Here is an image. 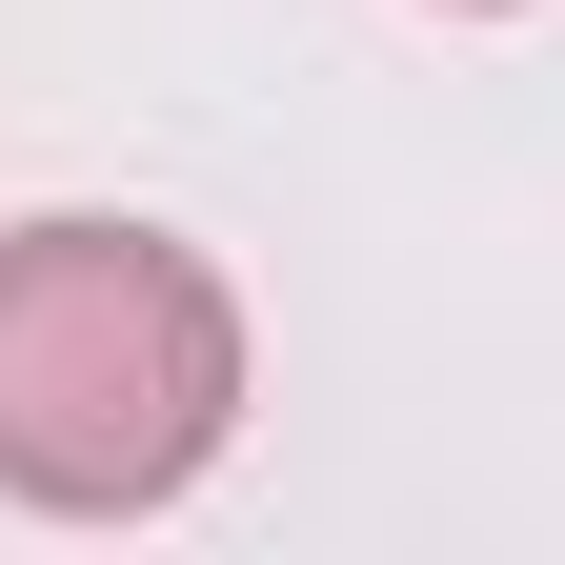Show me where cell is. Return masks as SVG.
I'll return each instance as SVG.
<instances>
[{"mask_svg":"<svg viewBox=\"0 0 565 565\" xmlns=\"http://www.w3.org/2000/svg\"><path fill=\"white\" fill-rule=\"evenodd\" d=\"M243 424V303L162 223H21L0 243V484L61 525L182 505Z\"/></svg>","mask_w":565,"mask_h":565,"instance_id":"cell-1","label":"cell"}]
</instances>
